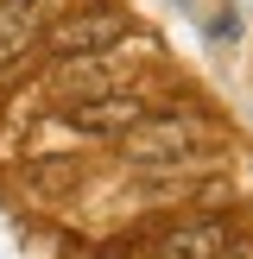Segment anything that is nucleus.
<instances>
[{
    "label": "nucleus",
    "instance_id": "nucleus-1",
    "mask_svg": "<svg viewBox=\"0 0 253 259\" xmlns=\"http://www.w3.org/2000/svg\"><path fill=\"white\" fill-rule=\"evenodd\" d=\"M202 139H209V126H202V120L146 114L133 133H120V146H126V158H133V164H177V158H190Z\"/></svg>",
    "mask_w": 253,
    "mask_h": 259
},
{
    "label": "nucleus",
    "instance_id": "nucleus-2",
    "mask_svg": "<svg viewBox=\"0 0 253 259\" xmlns=\"http://www.w3.org/2000/svg\"><path fill=\"white\" fill-rule=\"evenodd\" d=\"M146 114H152L146 95H133V89H101V95H82L76 108H63L57 120L76 126V133H89V139H120V133H133Z\"/></svg>",
    "mask_w": 253,
    "mask_h": 259
},
{
    "label": "nucleus",
    "instance_id": "nucleus-3",
    "mask_svg": "<svg viewBox=\"0 0 253 259\" xmlns=\"http://www.w3.org/2000/svg\"><path fill=\"white\" fill-rule=\"evenodd\" d=\"M126 32H133V19H126L120 7H95V13L63 19L57 32H51V51H57V63H70V57H95V51H120Z\"/></svg>",
    "mask_w": 253,
    "mask_h": 259
},
{
    "label": "nucleus",
    "instance_id": "nucleus-4",
    "mask_svg": "<svg viewBox=\"0 0 253 259\" xmlns=\"http://www.w3.org/2000/svg\"><path fill=\"white\" fill-rule=\"evenodd\" d=\"M234 247V228L222 215H202V222H184L158 240V259H228Z\"/></svg>",
    "mask_w": 253,
    "mask_h": 259
},
{
    "label": "nucleus",
    "instance_id": "nucleus-5",
    "mask_svg": "<svg viewBox=\"0 0 253 259\" xmlns=\"http://www.w3.org/2000/svg\"><path fill=\"white\" fill-rule=\"evenodd\" d=\"M45 7L51 0H0V70H7L13 57H25V45H32L38 25H45Z\"/></svg>",
    "mask_w": 253,
    "mask_h": 259
}]
</instances>
